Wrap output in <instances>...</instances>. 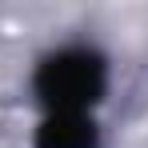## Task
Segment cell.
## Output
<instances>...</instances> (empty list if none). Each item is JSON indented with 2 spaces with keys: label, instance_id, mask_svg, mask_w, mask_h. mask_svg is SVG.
Returning <instances> with one entry per match:
<instances>
[{
  "label": "cell",
  "instance_id": "cell-1",
  "mask_svg": "<svg viewBox=\"0 0 148 148\" xmlns=\"http://www.w3.org/2000/svg\"><path fill=\"white\" fill-rule=\"evenodd\" d=\"M36 96L48 112H88L104 96V60L88 48H68L36 68Z\"/></svg>",
  "mask_w": 148,
  "mask_h": 148
},
{
  "label": "cell",
  "instance_id": "cell-2",
  "mask_svg": "<svg viewBox=\"0 0 148 148\" xmlns=\"http://www.w3.org/2000/svg\"><path fill=\"white\" fill-rule=\"evenodd\" d=\"M36 148H96V124L88 112H48L36 128Z\"/></svg>",
  "mask_w": 148,
  "mask_h": 148
}]
</instances>
